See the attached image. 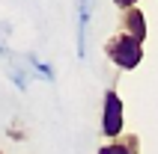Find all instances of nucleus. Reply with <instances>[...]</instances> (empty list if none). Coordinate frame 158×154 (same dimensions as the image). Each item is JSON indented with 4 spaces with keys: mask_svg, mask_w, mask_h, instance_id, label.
<instances>
[{
    "mask_svg": "<svg viewBox=\"0 0 158 154\" xmlns=\"http://www.w3.org/2000/svg\"><path fill=\"white\" fill-rule=\"evenodd\" d=\"M125 128V107L123 98L116 95V89H107L105 92V107H102V133L105 137H119Z\"/></svg>",
    "mask_w": 158,
    "mask_h": 154,
    "instance_id": "f03ea898",
    "label": "nucleus"
},
{
    "mask_svg": "<svg viewBox=\"0 0 158 154\" xmlns=\"http://www.w3.org/2000/svg\"><path fill=\"white\" fill-rule=\"evenodd\" d=\"M0 154H3V151H0Z\"/></svg>",
    "mask_w": 158,
    "mask_h": 154,
    "instance_id": "9d476101",
    "label": "nucleus"
},
{
    "mask_svg": "<svg viewBox=\"0 0 158 154\" xmlns=\"http://www.w3.org/2000/svg\"><path fill=\"white\" fill-rule=\"evenodd\" d=\"M114 3L123 9V12H125V9H131V6H137V0H114Z\"/></svg>",
    "mask_w": 158,
    "mask_h": 154,
    "instance_id": "6e6552de",
    "label": "nucleus"
},
{
    "mask_svg": "<svg viewBox=\"0 0 158 154\" xmlns=\"http://www.w3.org/2000/svg\"><path fill=\"white\" fill-rule=\"evenodd\" d=\"M9 133H12V139H18V142L24 139V133H21V130H18V128H12V130H9Z\"/></svg>",
    "mask_w": 158,
    "mask_h": 154,
    "instance_id": "1a4fd4ad",
    "label": "nucleus"
},
{
    "mask_svg": "<svg viewBox=\"0 0 158 154\" xmlns=\"http://www.w3.org/2000/svg\"><path fill=\"white\" fill-rule=\"evenodd\" d=\"M12 80H15V86H18V89H27V77L21 74L18 68H12Z\"/></svg>",
    "mask_w": 158,
    "mask_h": 154,
    "instance_id": "0eeeda50",
    "label": "nucleus"
},
{
    "mask_svg": "<svg viewBox=\"0 0 158 154\" xmlns=\"http://www.w3.org/2000/svg\"><path fill=\"white\" fill-rule=\"evenodd\" d=\"M27 62H30V68H33V71H39V74H42L45 80H48V83L54 80V68L48 65V62H42L39 56H27Z\"/></svg>",
    "mask_w": 158,
    "mask_h": 154,
    "instance_id": "423d86ee",
    "label": "nucleus"
},
{
    "mask_svg": "<svg viewBox=\"0 0 158 154\" xmlns=\"http://www.w3.org/2000/svg\"><path fill=\"white\" fill-rule=\"evenodd\" d=\"M123 27H125V33L134 36L137 42L146 39V18H143V12L137 6H131V9H125V12H123Z\"/></svg>",
    "mask_w": 158,
    "mask_h": 154,
    "instance_id": "20e7f679",
    "label": "nucleus"
},
{
    "mask_svg": "<svg viewBox=\"0 0 158 154\" xmlns=\"http://www.w3.org/2000/svg\"><path fill=\"white\" fill-rule=\"evenodd\" d=\"M93 18V0H78V60L87 56V27Z\"/></svg>",
    "mask_w": 158,
    "mask_h": 154,
    "instance_id": "7ed1b4c3",
    "label": "nucleus"
},
{
    "mask_svg": "<svg viewBox=\"0 0 158 154\" xmlns=\"http://www.w3.org/2000/svg\"><path fill=\"white\" fill-rule=\"evenodd\" d=\"M98 154H137V139H116V142H107V145L98 148Z\"/></svg>",
    "mask_w": 158,
    "mask_h": 154,
    "instance_id": "39448f33",
    "label": "nucleus"
},
{
    "mask_svg": "<svg viewBox=\"0 0 158 154\" xmlns=\"http://www.w3.org/2000/svg\"><path fill=\"white\" fill-rule=\"evenodd\" d=\"M105 53H107V60L114 62L116 68L131 71V68H137L140 60H143V42H137V39L128 36V33H119V36H114V39L105 42Z\"/></svg>",
    "mask_w": 158,
    "mask_h": 154,
    "instance_id": "f257e3e1",
    "label": "nucleus"
}]
</instances>
